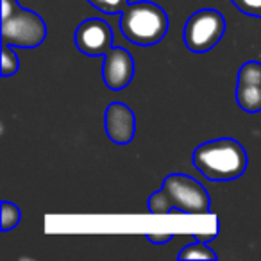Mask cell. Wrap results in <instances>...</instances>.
Returning <instances> with one entry per match:
<instances>
[{
	"label": "cell",
	"instance_id": "6da1fadb",
	"mask_svg": "<svg viewBox=\"0 0 261 261\" xmlns=\"http://www.w3.org/2000/svg\"><path fill=\"white\" fill-rule=\"evenodd\" d=\"M207 190L185 174H170L165 177L161 190L149 197V211L152 215L185 213L207 215L211 211Z\"/></svg>",
	"mask_w": 261,
	"mask_h": 261
},
{
	"label": "cell",
	"instance_id": "7a4b0ae2",
	"mask_svg": "<svg viewBox=\"0 0 261 261\" xmlns=\"http://www.w3.org/2000/svg\"><path fill=\"white\" fill-rule=\"evenodd\" d=\"M192 161L193 167L210 181H234L245 174L249 156L240 142L218 138L197 147Z\"/></svg>",
	"mask_w": 261,
	"mask_h": 261
},
{
	"label": "cell",
	"instance_id": "3957f363",
	"mask_svg": "<svg viewBox=\"0 0 261 261\" xmlns=\"http://www.w3.org/2000/svg\"><path fill=\"white\" fill-rule=\"evenodd\" d=\"M120 29L130 43L150 47L160 43L168 31V16L161 6L140 0L120 13Z\"/></svg>",
	"mask_w": 261,
	"mask_h": 261
},
{
	"label": "cell",
	"instance_id": "277c9868",
	"mask_svg": "<svg viewBox=\"0 0 261 261\" xmlns=\"http://www.w3.org/2000/svg\"><path fill=\"white\" fill-rule=\"evenodd\" d=\"M0 36L13 48H36L47 38V23L38 13L20 8L18 0H2Z\"/></svg>",
	"mask_w": 261,
	"mask_h": 261
},
{
	"label": "cell",
	"instance_id": "5b68a950",
	"mask_svg": "<svg viewBox=\"0 0 261 261\" xmlns=\"http://www.w3.org/2000/svg\"><path fill=\"white\" fill-rule=\"evenodd\" d=\"M225 33V18L217 9H200L193 13L185 23L182 40L190 52H210Z\"/></svg>",
	"mask_w": 261,
	"mask_h": 261
},
{
	"label": "cell",
	"instance_id": "8992f818",
	"mask_svg": "<svg viewBox=\"0 0 261 261\" xmlns=\"http://www.w3.org/2000/svg\"><path fill=\"white\" fill-rule=\"evenodd\" d=\"M75 45L86 56H106L113 48V29L106 20L88 18L75 29Z\"/></svg>",
	"mask_w": 261,
	"mask_h": 261
},
{
	"label": "cell",
	"instance_id": "52a82bcc",
	"mask_svg": "<svg viewBox=\"0 0 261 261\" xmlns=\"http://www.w3.org/2000/svg\"><path fill=\"white\" fill-rule=\"evenodd\" d=\"M236 102L247 113L261 111V63L247 61L238 70Z\"/></svg>",
	"mask_w": 261,
	"mask_h": 261
},
{
	"label": "cell",
	"instance_id": "ba28073f",
	"mask_svg": "<svg viewBox=\"0 0 261 261\" xmlns=\"http://www.w3.org/2000/svg\"><path fill=\"white\" fill-rule=\"evenodd\" d=\"M135 77V59L129 50L122 47H113L104 56L102 79L111 91H122Z\"/></svg>",
	"mask_w": 261,
	"mask_h": 261
},
{
	"label": "cell",
	"instance_id": "9c48e42d",
	"mask_svg": "<svg viewBox=\"0 0 261 261\" xmlns=\"http://www.w3.org/2000/svg\"><path fill=\"white\" fill-rule=\"evenodd\" d=\"M106 135L116 145H129L136 135V116L129 106L113 102L104 115Z\"/></svg>",
	"mask_w": 261,
	"mask_h": 261
},
{
	"label": "cell",
	"instance_id": "30bf717a",
	"mask_svg": "<svg viewBox=\"0 0 261 261\" xmlns=\"http://www.w3.org/2000/svg\"><path fill=\"white\" fill-rule=\"evenodd\" d=\"M207 242H202V240H195L190 245L182 247V250L179 252V259H218V254L215 252L213 249L206 245Z\"/></svg>",
	"mask_w": 261,
	"mask_h": 261
},
{
	"label": "cell",
	"instance_id": "8fae6325",
	"mask_svg": "<svg viewBox=\"0 0 261 261\" xmlns=\"http://www.w3.org/2000/svg\"><path fill=\"white\" fill-rule=\"evenodd\" d=\"M20 59L11 45L2 43V77H11L18 72Z\"/></svg>",
	"mask_w": 261,
	"mask_h": 261
},
{
	"label": "cell",
	"instance_id": "7c38bea8",
	"mask_svg": "<svg viewBox=\"0 0 261 261\" xmlns=\"http://www.w3.org/2000/svg\"><path fill=\"white\" fill-rule=\"evenodd\" d=\"M22 220V213H20L18 206L4 200L2 202V231H9V229L16 227Z\"/></svg>",
	"mask_w": 261,
	"mask_h": 261
},
{
	"label": "cell",
	"instance_id": "4fadbf2b",
	"mask_svg": "<svg viewBox=\"0 0 261 261\" xmlns=\"http://www.w3.org/2000/svg\"><path fill=\"white\" fill-rule=\"evenodd\" d=\"M95 9L106 13V15H116L122 13L129 6V0H88Z\"/></svg>",
	"mask_w": 261,
	"mask_h": 261
},
{
	"label": "cell",
	"instance_id": "5bb4252c",
	"mask_svg": "<svg viewBox=\"0 0 261 261\" xmlns=\"http://www.w3.org/2000/svg\"><path fill=\"white\" fill-rule=\"evenodd\" d=\"M232 4L240 9L242 13L249 16H257L261 15V0H231Z\"/></svg>",
	"mask_w": 261,
	"mask_h": 261
},
{
	"label": "cell",
	"instance_id": "9a60e30c",
	"mask_svg": "<svg viewBox=\"0 0 261 261\" xmlns=\"http://www.w3.org/2000/svg\"><path fill=\"white\" fill-rule=\"evenodd\" d=\"M145 238L149 240L150 243H154V245H163V243L174 240V234H172V232H165V234H152V232H147Z\"/></svg>",
	"mask_w": 261,
	"mask_h": 261
}]
</instances>
